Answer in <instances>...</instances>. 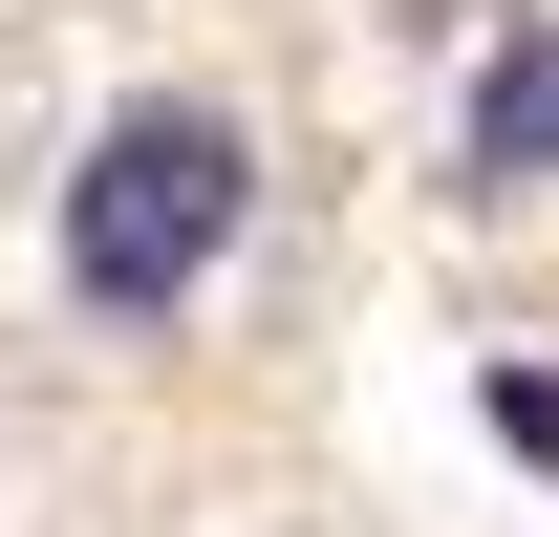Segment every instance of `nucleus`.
Returning a JSON list of instances; mask_svg holds the SVG:
<instances>
[{
    "label": "nucleus",
    "mask_w": 559,
    "mask_h": 537,
    "mask_svg": "<svg viewBox=\"0 0 559 537\" xmlns=\"http://www.w3.org/2000/svg\"><path fill=\"white\" fill-rule=\"evenodd\" d=\"M237 215H259L237 108H108V130H86V172H66V301L173 323V301L237 259Z\"/></svg>",
    "instance_id": "f257e3e1"
},
{
    "label": "nucleus",
    "mask_w": 559,
    "mask_h": 537,
    "mask_svg": "<svg viewBox=\"0 0 559 537\" xmlns=\"http://www.w3.org/2000/svg\"><path fill=\"white\" fill-rule=\"evenodd\" d=\"M474 172H495V194H516V172H559V22H516V44L474 65Z\"/></svg>",
    "instance_id": "f03ea898"
},
{
    "label": "nucleus",
    "mask_w": 559,
    "mask_h": 537,
    "mask_svg": "<svg viewBox=\"0 0 559 537\" xmlns=\"http://www.w3.org/2000/svg\"><path fill=\"white\" fill-rule=\"evenodd\" d=\"M495 430H516V452L559 473V366H516V387H495Z\"/></svg>",
    "instance_id": "7ed1b4c3"
}]
</instances>
